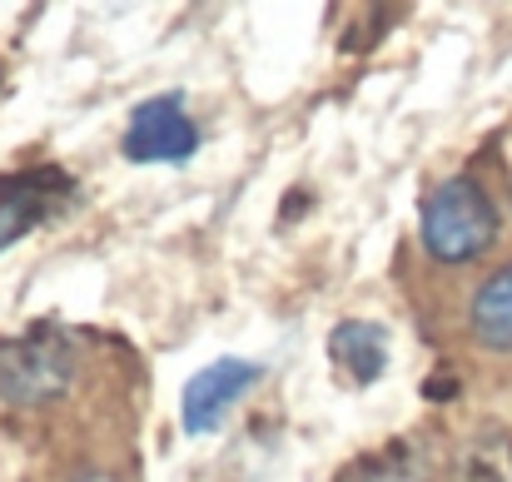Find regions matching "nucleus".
Masks as SVG:
<instances>
[{"label":"nucleus","instance_id":"f257e3e1","mask_svg":"<svg viewBox=\"0 0 512 482\" xmlns=\"http://www.w3.org/2000/svg\"><path fill=\"white\" fill-rule=\"evenodd\" d=\"M498 204L473 179H443L418 209V239L438 264H473L498 244Z\"/></svg>","mask_w":512,"mask_h":482},{"label":"nucleus","instance_id":"f03ea898","mask_svg":"<svg viewBox=\"0 0 512 482\" xmlns=\"http://www.w3.org/2000/svg\"><path fill=\"white\" fill-rule=\"evenodd\" d=\"M75 383V348L65 333H25L0 348V403L10 408H45L65 398Z\"/></svg>","mask_w":512,"mask_h":482},{"label":"nucleus","instance_id":"7ed1b4c3","mask_svg":"<svg viewBox=\"0 0 512 482\" xmlns=\"http://www.w3.org/2000/svg\"><path fill=\"white\" fill-rule=\"evenodd\" d=\"M199 150V125L184 95H150L130 110L120 155L130 164H184Z\"/></svg>","mask_w":512,"mask_h":482},{"label":"nucleus","instance_id":"20e7f679","mask_svg":"<svg viewBox=\"0 0 512 482\" xmlns=\"http://www.w3.org/2000/svg\"><path fill=\"white\" fill-rule=\"evenodd\" d=\"M259 378H264V368L249 363V358H234V353H229V358H214L209 368H199V373L184 383V403H179L184 428H189V433H214V428L229 418V408L254 393Z\"/></svg>","mask_w":512,"mask_h":482},{"label":"nucleus","instance_id":"39448f33","mask_svg":"<svg viewBox=\"0 0 512 482\" xmlns=\"http://www.w3.org/2000/svg\"><path fill=\"white\" fill-rule=\"evenodd\" d=\"M468 333L488 353H512V264L493 269L468 299Z\"/></svg>","mask_w":512,"mask_h":482},{"label":"nucleus","instance_id":"423d86ee","mask_svg":"<svg viewBox=\"0 0 512 482\" xmlns=\"http://www.w3.org/2000/svg\"><path fill=\"white\" fill-rule=\"evenodd\" d=\"M329 358L339 363L353 383H373L388 368V328L368 319H343L329 333Z\"/></svg>","mask_w":512,"mask_h":482},{"label":"nucleus","instance_id":"0eeeda50","mask_svg":"<svg viewBox=\"0 0 512 482\" xmlns=\"http://www.w3.org/2000/svg\"><path fill=\"white\" fill-rule=\"evenodd\" d=\"M358 482H428V473H423V463L413 453H398V458H383V463L363 468Z\"/></svg>","mask_w":512,"mask_h":482},{"label":"nucleus","instance_id":"6e6552de","mask_svg":"<svg viewBox=\"0 0 512 482\" xmlns=\"http://www.w3.org/2000/svg\"><path fill=\"white\" fill-rule=\"evenodd\" d=\"M75 482H115V478H105V473H80Z\"/></svg>","mask_w":512,"mask_h":482}]
</instances>
